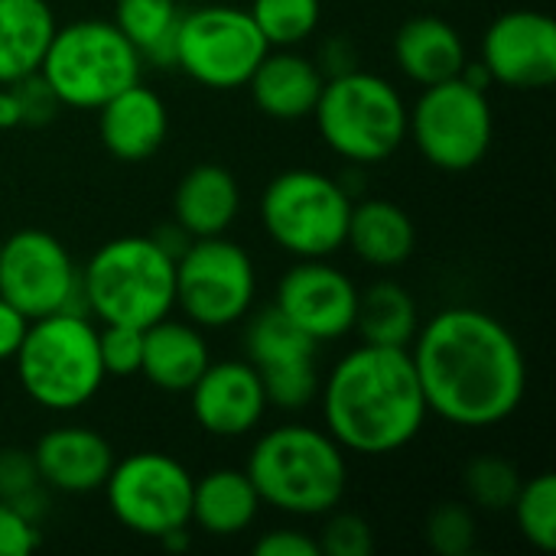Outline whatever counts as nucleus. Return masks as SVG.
<instances>
[{
  "label": "nucleus",
  "mask_w": 556,
  "mask_h": 556,
  "mask_svg": "<svg viewBox=\"0 0 556 556\" xmlns=\"http://www.w3.org/2000/svg\"><path fill=\"white\" fill-rule=\"evenodd\" d=\"M81 306L101 326L160 323L176 309V257L153 235L104 241L81 267Z\"/></svg>",
  "instance_id": "obj_4"
},
{
  "label": "nucleus",
  "mask_w": 556,
  "mask_h": 556,
  "mask_svg": "<svg viewBox=\"0 0 556 556\" xmlns=\"http://www.w3.org/2000/svg\"><path fill=\"white\" fill-rule=\"evenodd\" d=\"M166 130H169L166 101L140 81L117 91L111 101L98 108V137L104 150L124 163L150 160L166 143Z\"/></svg>",
  "instance_id": "obj_18"
},
{
  "label": "nucleus",
  "mask_w": 556,
  "mask_h": 556,
  "mask_svg": "<svg viewBox=\"0 0 556 556\" xmlns=\"http://www.w3.org/2000/svg\"><path fill=\"white\" fill-rule=\"evenodd\" d=\"M254 296V261L231 238H192L176 257V306L192 326L228 329L251 313Z\"/></svg>",
  "instance_id": "obj_10"
},
{
  "label": "nucleus",
  "mask_w": 556,
  "mask_h": 556,
  "mask_svg": "<svg viewBox=\"0 0 556 556\" xmlns=\"http://www.w3.org/2000/svg\"><path fill=\"white\" fill-rule=\"evenodd\" d=\"M153 241H156V244H160V248H163L166 254L179 257V254L186 251V244H189L192 238H189V235H186V231H182V228H179L176 222H173L169 228H160V231L153 235Z\"/></svg>",
  "instance_id": "obj_42"
},
{
  "label": "nucleus",
  "mask_w": 556,
  "mask_h": 556,
  "mask_svg": "<svg viewBox=\"0 0 556 556\" xmlns=\"http://www.w3.org/2000/svg\"><path fill=\"white\" fill-rule=\"evenodd\" d=\"M319 342H313L306 332H300L277 306L261 309L248 319L244 329V358L257 371H274L300 358H316Z\"/></svg>",
  "instance_id": "obj_28"
},
{
  "label": "nucleus",
  "mask_w": 556,
  "mask_h": 556,
  "mask_svg": "<svg viewBox=\"0 0 556 556\" xmlns=\"http://www.w3.org/2000/svg\"><path fill=\"white\" fill-rule=\"evenodd\" d=\"M143 59L111 20H75L55 26L39 75L62 108L98 111L117 91L140 81Z\"/></svg>",
  "instance_id": "obj_7"
},
{
  "label": "nucleus",
  "mask_w": 556,
  "mask_h": 556,
  "mask_svg": "<svg viewBox=\"0 0 556 556\" xmlns=\"http://www.w3.org/2000/svg\"><path fill=\"white\" fill-rule=\"evenodd\" d=\"M98 352L108 378H134L140 375L143 358V329L134 326H104L98 329Z\"/></svg>",
  "instance_id": "obj_35"
},
{
  "label": "nucleus",
  "mask_w": 556,
  "mask_h": 556,
  "mask_svg": "<svg viewBox=\"0 0 556 556\" xmlns=\"http://www.w3.org/2000/svg\"><path fill=\"white\" fill-rule=\"evenodd\" d=\"M261 505L293 518H326L345 502V450L319 427L283 424L267 430L248 453L244 466Z\"/></svg>",
  "instance_id": "obj_3"
},
{
  "label": "nucleus",
  "mask_w": 556,
  "mask_h": 556,
  "mask_svg": "<svg viewBox=\"0 0 556 556\" xmlns=\"http://www.w3.org/2000/svg\"><path fill=\"white\" fill-rule=\"evenodd\" d=\"M10 88H13L16 104H20V124H26V127H42V124H49V121L59 114V108H62L59 98L52 94L49 81H46L39 72H33V75L13 81Z\"/></svg>",
  "instance_id": "obj_36"
},
{
  "label": "nucleus",
  "mask_w": 556,
  "mask_h": 556,
  "mask_svg": "<svg viewBox=\"0 0 556 556\" xmlns=\"http://www.w3.org/2000/svg\"><path fill=\"white\" fill-rule=\"evenodd\" d=\"M257 375H261L267 404L277 410H306L319 397L323 375H319L316 358H300V362H290L283 368L257 371Z\"/></svg>",
  "instance_id": "obj_33"
},
{
  "label": "nucleus",
  "mask_w": 556,
  "mask_h": 556,
  "mask_svg": "<svg viewBox=\"0 0 556 556\" xmlns=\"http://www.w3.org/2000/svg\"><path fill=\"white\" fill-rule=\"evenodd\" d=\"M345 244L352 254L378 270H394L410 261L417 248V228L414 218L388 199H365L352 205Z\"/></svg>",
  "instance_id": "obj_23"
},
{
  "label": "nucleus",
  "mask_w": 556,
  "mask_h": 556,
  "mask_svg": "<svg viewBox=\"0 0 556 556\" xmlns=\"http://www.w3.org/2000/svg\"><path fill=\"white\" fill-rule=\"evenodd\" d=\"M0 296L26 319L81 309V270L65 244L39 228L0 238Z\"/></svg>",
  "instance_id": "obj_13"
},
{
  "label": "nucleus",
  "mask_w": 556,
  "mask_h": 556,
  "mask_svg": "<svg viewBox=\"0 0 556 556\" xmlns=\"http://www.w3.org/2000/svg\"><path fill=\"white\" fill-rule=\"evenodd\" d=\"M521 472L515 469V463L502 459V456H476L466 472H463V489L472 508L498 515L508 511L518 489H521Z\"/></svg>",
  "instance_id": "obj_31"
},
{
  "label": "nucleus",
  "mask_w": 556,
  "mask_h": 556,
  "mask_svg": "<svg viewBox=\"0 0 556 556\" xmlns=\"http://www.w3.org/2000/svg\"><path fill=\"white\" fill-rule=\"evenodd\" d=\"M248 13L270 49H293L319 29L323 0H251Z\"/></svg>",
  "instance_id": "obj_29"
},
{
  "label": "nucleus",
  "mask_w": 556,
  "mask_h": 556,
  "mask_svg": "<svg viewBox=\"0 0 556 556\" xmlns=\"http://www.w3.org/2000/svg\"><path fill=\"white\" fill-rule=\"evenodd\" d=\"M424 538L430 551L440 556H466L472 554L479 541V521L476 508L463 502H443L427 515Z\"/></svg>",
  "instance_id": "obj_32"
},
{
  "label": "nucleus",
  "mask_w": 556,
  "mask_h": 556,
  "mask_svg": "<svg viewBox=\"0 0 556 556\" xmlns=\"http://www.w3.org/2000/svg\"><path fill=\"white\" fill-rule=\"evenodd\" d=\"M241 212L238 179L218 163L192 166L173 192V222L189 238L225 235Z\"/></svg>",
  "instance_id": "obj_22"
},
{
  "label": "nucleus",
  "mask_w": 556,
  "mask_h": 556,
  "mask_svg": "<svg viewBox=\"0 0 556 556\" xmlns=\"http://www.w3.org/2000/svg\"><path fill=\"white\" fill-rule=\"evenodd\" d=\"M420 329V309L407 287L397 280H375L368 290H358L355 332L371 345L410 349Z\"/></svg>",
  "instance_id": "obj_26"
},
{
  "label": "nucleus",
  "mask_w": 556,
  "mask_h": 556,
  "mask_svg": "<svg viewBox=\"0 0 556 556\" xmlns=\"http://www.w3.org/2000/svg\"><path fill=\"white\" fill-rule=\"evenodd\" d=\"M459 78L466 81V85H472V88H479V91H489L495 81H492V72L485 68V62L482 59H466V65H463V72H459Z\"/></svg>",
  "instance_id": "obj_43"
},
{
  "label": "nucleus",
  "mask_w": 556,
  "mask_h": 556,
  "mask_svg": "<svg viewBox=\"0 0 556 556\" xmlns=\"http://www.w3.org/2000/svg\"><path fill=\"white\" fill-rule=\"evenodd\" d=\"M160 547L169 551V554H182V551L192 547V531L189 528H176V531H169V534L160 538Z\"/></svg>",
  "instance_id": "obj_45"
},
{
  "label": "nucleus",
  "mask_w": 556,
  "mask_h": 556,
  "mask_svg": "<svg viewBox=\"0 0 556 556\" xmlns=\"http://www.w3.org/2000/svg\"><path fill=\"white\" fill-rule=\"evenodd\" d=\"M26 326H29V319L0 296V362H13V355L26 336Z\"/></svg>",
  "instance_id": "obj_40"
},
{
  "label": "nucleus",
  "mask_w": 556,
  "mask_h": 556,
  "mask_svg": "<svg viewBox=\"0 0 556 556\" xmlns=\"http://www.w3.org/2000/svg\"><path fill=\"white\" fill-rule=\"evenodd\" d=\"M515 525L521 538L538 547L541 554L556 551V479L554 472H541L534 479H525L511 508Z\"/></svg>",
  "instance_id": "obj_30"
},
{
  "label": "nucleus",
  "mask_w": 556,
  "mask_h": 556,
  "mask_svg": "<svg viewBox=\"0 0 556 556\" xmlns=\"http://www.w3.org/2000/svg\"><path fill=\"white\" fill-rule=\"evenodd\" d=\"M410 358L427 410L459 430L505 424L528 391L521 342L479 306H446L420 323Z\"/></svg>",
  "instance_id": "obj_1"
},
{
  "label": "nucleus",
  "mask_w": 556,
  "mask_h": 556,
  "mask_svg": "<svg viewBox=\"0 0 556 556\" xmlns=\"http://www.w3.org/2000/svg\"><path fill=\"white\" fill-rule=\"evenodd\" d=\"M208 342L199 326L189 319L163 316L160 323L143 329V358L140 375L166 391V394H186L199 375L208 368Z\"/></svg>",
  "instance_id": "obj_21"
},
{
  "label": "nucleus",
  "mask_w": 556,
  "mask_h": 556,
  "mask_svg": "<svg viewBox=\"0 0 556 556\" xmlns=\"http://www.w3.org/2000/svg\"><path fill=\"white\" fill-rule=\"evenodd\" d=\"M391 52L401 75L420 88L456 78L469 59L463 33L450 20L433 13H417L404 20L394 33Z\"/></svg>",
  "instance_id": "obj_20"
},
{
  "label": "nucleus",
  "mask_w": 556,
  "mask_h": 556,
  "mask_svg": "<svg viewBox=\"0 0 556 556\" xmlns=\"http://www.w3.org/2000/svg\"><path fill=\"white\" fill-rule=\"evenodd\" d=\"M424 3H440V0H424Z\"/></svg>",
  "instance_id": "obj_46"
},
{
  "label": "nucleus",
  "mask_w": 556,
  "mask_h": 556,
  "mask_svg": "<svg viewBox=\"0 0 556 556\" xmlns=\"http://www.w3.org/2000/svg\"><path fill=\"white\" fill-rule=\"evenodd\" d=\"M39 547V525L26 521L13 505L0 502V556H26Z\"/></svg>",
  "instance_id": "obj_38"
},
{
  "label": "nucleus",
  "mask_w": 556,
  "mask_h": 556,
  "mask_svg": "<svg viewBox=\"0 0 556 556\" xmlns=\"http://www.w3.org/2000/svg\"><path fill=\"white\" fill-rule=\"evenodd\" d=\"M495 85L511 91H544L556 81V26L541 10H505L485 36L482 55Z\"/></svg>",
  "instance_id": "obj_15"
},
{
  "label": "nucleus",
  "mask_w": 556,
  "mask_h": 556,
  "mask_svg": "<svg viewBox=\"0 0 556 556\" xmlns=\"http://www.w3.org/2000/svg\"><path fill=\"white\" fill-rule=\"evenodd\" d=\"M195 424L218 440H238L261 427L267 414V394L257 368L248 358L208 362L199 381L186 391Z\"/></svg>",
  "instance_id": "obj_16"
},
{
  "label": "nucleus",
  "mask_w": 556,
  "mask_h": 556,
  "mask_svg": "<svg viewBox=\"0 0 556 556\" xmlns=\"http://www.w3.org/2000/svg\"><path fill=\"white\" fill-rule=\"evenodd\" d=\"M13 365L23 394L52 414L88 407L108 378L98 352V326L81 309L29 319Z\"/></svg>",
  "instance_id": "obj_5"
},
{
  "label": "nucleus",
  "mask_w": 556,
  "mask_h": 556,
  "mask_svg": "<svg viewBox=\"0 0 556 556\" xmlns=\"http://www.w3.org/2000/svg\"><path fill=\"white\" fill-rule=\"evenodd\" d=\"M261 511V495L244 469H212L192 479L189 525L212 538L244 534Z\"/></svg>",
  "instance_id": "obj_24"
},
{
  "label": "nucleus",
  "mask_w": 556,
  "mask_h": 556,
  "mask_svg": "<svg viewBox=\"0 0 556 556\" xmlns=\"http://www.w3.org/2000/svg\"><path fill=\"white\" fill-rule=\"evenodd\" d=\"M39 485L42 482H39L33 453L20 446H0V502L13 505L16 498H23L26 492Z\"/></svg>",
  "instance_id": "obj_37"
},
{
  "label": "nucleus",
  "mask_w": 556,
  "mask_h": 556,
  "mask_svg": "<svg viewBox=\"0 0 556 556\" xmlns=\"http://www.w3.org/2000/svg\"><path fill=\"white\" fill-rule=\"evenodd\" d=\"M267 49V39L244 7L208 3L179 16L176 68L202 88H244Z\"/></svg>",
  "instance_id": "obj_11"
},
{
  "label": "nucleus",
  "mask_w": 556,
  "mask_h": 556,
  "mask_svg": "<svg viewBox=\"0 0 556 556\" xmlns=\"http://www.w3.org/2000/svg\"><path fill=\"white\" fill-rule=\"evenodd\" d=\"M323 85H326L323 68L293 49H267V55L257 62V68L248 78L254 108L274 121L313 117Z\"/></svg>",
  "instance_id": "obj_19"
},
{
  "label": "nucleus",
  "mask_w": 556,
  "mask_h": 556,
  "mask_svg": "<svg viewBox=\"0 0 556 556\" xmlns=\"http://www.w3.org/2000/svg\"><path fill=\"white\" fill-rule=\"evenodd\" d=\"M274 306L313 342H339L355 332L358 287L326 257H303L280 277Z\"/></svg>",
  "instance_id": "obj_14"
},
{
  "label": "nucleus",
  "mask_w": 556,
  "mask_h": 556,
  "mask_svg": "<svg viewBox=\"0 0 556 556\" xmlns=\"http://www.w3.org/2000/svg\"><path fill=\"white\" fill-rule=\"evenodd\" d=\"M313 121L323 143L352 166L384 163L407 140V101L401 88L365 68L326 78Z\"/></svg>",
  "instance_id": "obj_6"
},
{
  "label": "nucleus",
  "mask_w": 556,
  "mask_h": 556,
  "mask_svg": "<svg viewBox=\"0 0 556 556\" xmlns=\"http://www.w3.org/2000/svg\"><path fill=\"white\" fill-rule=\"evenodd\" d=\"M179 0H117L114 26L130 39L143 62L160 68H176V29H179Z\"/></svg>",
  "instance_id": "obj_27"
},
{
  "label": "nucleus",
  "mask_w": 556,
  "mask_h": 556,
  "mask_svg": "<svg viewBox=\"0 0 556 556\" xmlns=\"http://www.w3.org/2000/svg\"><path fill=\"white\" fill-rule=\"evenodd\" d=\"M20 127V104L10 85H0V130Z\"/></svg>",
  "instance_id": "obj_44"
},
{
  "label": "nucleus",
  "mask_w": 556,
  "mask_h": 556,
  "mask_svg": "<svg viewBox=\"0 0 556 556\" xmlns=\"http://www.w3.org/2000/svg\"><path fill=\"white\" fill-rule=\"evenodd\" d=\"M39 482L62 495L101 492L114 466L111 443L88 427H55L29 450Z\"/></svg>",
  "instance_id": "obj_17"
},
{
  "label": "nucleus",
  "mask_w": 556,
  "mask_h": 556,
  "mask_svg": "<svg viewBox=\"0 0 556 556\" xmlns=\"http://www.w3.org/2000/svg\"><path fill=\"white\" fill-rule=\"evenodd\" d=\"M326 433L355 456H391L427 427V401L410 349L371 345L345 352L319 384Z\"/></svg>",
  "instance_id": "obj_2"
},
{
  "label": "nucleus",
  "mask_w": 556,
  "mask_h": 556,
  "mask_svg": "<svg viewBox=\"0 0 556 556\" xmlns=\"http://www.w3.org/2000/svg\"><path fill=\"white\" fill-rule=\"evenodd\" d=\"M407 140L443 173L476 169L495 140V111L489 91L466 85L459 75L427 85L407 108Z\"/></svg>",
  "instance_id": "obj_9"
},
{
  "label": "nucleus",
  "mask_w": 556,
  "mask_h": 556,
  "mask_svg": "<svg viewBox=\"0 0 556 556\" xmlns=\"http://www.w3.org/2000/svg\"><path fill=\"white\" fill-rule=\"evenodd\" d=\"M254 554L257 556H323V551H319V541H316V538H309L306 531L280 528V531H267V534H261V541L254 544Z\"/></svg>",
  "instance_id": "obj_39"
},
{
  "label": "nucleus",
  "mask_w": 556,
  "mask_h": 556,
  "mask_svg": "<svg viewBox=\"0 0 556 556\" xmlns=\"http://www.w3.org/2000/svg\"><path fill=\"white\" fill-rule=\"evenodd\" d=\"M316 65L323 68L326 78L342 75V72H349V68H358V55H355L352 39H349V36H332V39L319 49V62H316Z\"/></svg>",
  "instance_id": "obj_41"
},
{
  "label": "nucleus",
  "mask_w": 556,
  "mask_h": 556,
  "mask_svg": "<svg viewBox=\"0 0 556 556\" xmlns=\"http://www.w3.org/2000/svg\"><path fill=\"white\" fill-rule=\"evenodd\" d=\"M101 492L114 521L140 538L160 541L176 528H189L192 476L169 453L140 450L114 459Z\"/></svg>",
  "instance_id": "obj_12"
},
{
  "label": "nucleus",
  "mask_w": 556,
  "mask_h": 556,
  "mask_svg": "<svg viewBox=\"0 0 556 556\" xmlns=\"http://www.w3.org/2000/svg\"><path fill=\"white\" fill-rule=\"evenodd\" d=\"M319 551L326 556H368L375 551V531L371 525L355 511H329L323 534L316 538Z\"/></svg>",
  "instance_id": "obj_34"
},
{
  "label": "nucleus",
  "mask_w": 556,
  "mask_h": 556,
  "mask_svg": "<svg viewBox=\"0 0 556 556\" xmlns=\"http://www.w3.org/2000/svg\"><path fill=\"white\" fill-rule=\"evenodd\" d=\"M55 26L46 0H0V85L39 72Z\"/></svg>",
  "instance_id": "obj_25"
},
{
  "label": "nucleus",
  "mask_w": 556,
  "mask_h": 556,
  "mask_svg": "<svg viewBox=\"0 0 556 556\" xmlns=\"http://www.w3.org/2000/svg\"><path fill=\"white\" fill-rule=\"evenodd\" d=\"M352 195L316 169H283L261 192V225L290 257H332L345 248Z\"/></svg>",
  "instance_id": "obj_8"
}]
</instances>
